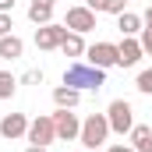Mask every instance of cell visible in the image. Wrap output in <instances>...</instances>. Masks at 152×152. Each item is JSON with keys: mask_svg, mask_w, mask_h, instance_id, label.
<instances>
[{"mask_svg": "<svg viewBox=\"0 0 152 152\" xmlns=\"http://www.w3.org/2000/svg\"><path fill=\"white\" fill-rule=\"evenodd\" d=\"M64 85H71V88H78V92H99V88L106 85V71L75 60V64L64 71Z\"/></svg>", "mask_w": 152, "mask_h": 152, "instance_id": "cell-1", "label": "cell"}, {"mask_svg": "<svg viewBox=\"0 0 152 152\" xmlns=\"http://www.w3.org/2000/svg\"><path fill=\"white\" fill-rule=\"evenodd\" d=\"M110 134H113V131H110L106 113H88L85 120H81V134H78V142H81L85 149H99Z\"/></svg>", "mask_w": 152, "mask_h": 152, "instance_id": "cell-2", "label": "cell"}, {"mask_svg": "<svg viewBox=\"0 0 152 152\" xmlns=\"http://www.w3.org/2000/svg\"><path fill=\"white\" fill-rule=\"evenodd\" d=\"M106 120H110V131H113V134H131V127H134V110H131V103H127V99H113L110 110H106Z\"/></svg>", "mask_w": 152, "mask_h": 152, "instance_id": "cell-3", "label": "cell"}, {"mask_svg": "<svg viewBox=\"0 0 152 152\" xmlns=\"http://www.w3.org/2000/svg\"><path fill=\"white\" fill-rule=\"evenodd\" d=\"M32 145H50V142H57V127H53V113H39L36 120H28V134H25Z\"/></svg>", "mask_w": 152, "mask_h": 152, "instance_id": "cell-4", "label": "cell"}, {"mask_svg": "<svg viewBox=\"0 0 152 152\" xmlns=\"http://www.w3.org/2000/svg\"><path fill=\"white\" fill-rule=\"evenodd\" d=\"M53 127H57V142H78V134H81V120H78L75 110H60L57 106Z\"/></svg>", "mask_w": 152, "mask_h": 152, "instance_id": "cell-5", "label": "cell"}, {"mask_svg": "<svg viewBox=\"0 0 152 152\" xmlns=\"http://www.w3.org/2000/svg\"><path fill=\"white\" fill-rule=\"evenodd\" d=\"M85 64L103 67V71L117 67V42H92V46L85 50Z\"/></svg>", "mask_w": 152, "mask_h": 152, "instance_id": "cell-6", "label": "cell"}, {"mask_svg": "<svg viewBox=\"0 0 152 152\" xmlns=\"http://www.w3.org/2000/svg\"><path fill=\"white\" fill-rule=\"evenodd\" d=\"M64 25H67V32H92L96 28V11L92 7H67V18H64Z\"/></svg>", "mask_w": 152, "mask_h": 152, "instance_id": "cell-7", "label": "cell"}, {"mask_svg": "<svg viewBox=\"0 0 152 152\" xmlns=\"http://www.w3.org/2000/svg\"><path fill=\"white\" fill-rule=\"evenodd\" d=\"M64 36H67V25H57V21L39 25V28H36V46H39V50H60Z\"/></svg>", "mask_w": 152, "mask_h": 152, "instance_id": "cell-8", "label": "cell"}, {"mask_svg": "<svg viewBox=\"0 0 152 152\" xmlns=\"http://www.w3.org/2000/svg\"><path fill=\"white\" fill-rule=\"evenodd\" d=\"M0 134H4L7 142L25 138V134H28V117L25 113H4L0 117Z\"/></svg>", "mask_w": 152, "mask_h": 152, "instance_id": "cell-9", "label": "cell"}, {"mask_svg": "<svg viewBox=\"0 0 152 152\" xmlns=\"http://www.w3.org/2000/svg\"><path fill=\"white\" fill-rule=\"evenodd\" d=\"M145 57V50H142V42L134 36H124V42L117 46V67H134L138 60Z\"/></svg>", "mask_w": 152, "mask_h": 152, "instance_id": "cell-10", "label": "cell"}, {"mask_svg": "<svg viewBox=\"0 0 152 152\" xmlns=\"http://www.w3.org/2000/svg\"><path fill=\"white\" fill-rule=\"evenodd\" d=\"M53 103H57L60 110H75L78 103H81V92L71 88V85H57V88H53Z\"/></svg>", "mask_w": 152, "mask_h": 152, "instance_id": "cell-11", "label": "cell"}, {"mask_svg": "<svg viewBox=\"0 0 152 152\" xmlns=\"http://www.w3.org/2000/svg\"><path fill=\"white\" fill-rule=\"evenodd\" d=\"M21 53H25V42L14 36V32H11V36H0V57H4V60H18Z\"/></svg>", "mask_w": 152, "mask_h": 152, "instance_id": "cell-12", "label": "cell"}, {"mask_svg": "<svg viewBox=\"0 0 152 152\" xmlns=\"http://www.w3.org/2000/svg\"><path fill=\"white\" fill-rule=\"evenodd\" d=\"M60 50H64V57H85V50H88V46H85V39H81V32H67V36H64V42H60Z\"/></svg>", "mask_w": 152, "mask_h": 152, "instance_id": "cell-13", "label": "cell"}, {"mask_svg": "<svg viewBox=\"0 0 152 152\" xmlns=\"http://www.w3.org/2000/svg\"><path fill=\"white\" fill-rule=\"evenodd\" d=\"M85 7H92L96 14H124L127 0H85Z\"/></svg>", "mask_w": 152, "mask_h": 152, "instance_id": "cell-14", "label": "cell"}, {"mask_svg": "<svg viewBox=\"0 0 152 152\" xmlns=\"http://www.w3.org/2000/svg\"><path fill=\"white\" fill-rule=\"evenodd\" d=\"M117 28L124 36H142V18L131 14V11H124V14H117Z\"/></svg>", "mask_w": 152, "mask_h": 152, "instance_id": "cell-15", "label": "cell"}, {"mask_svg": "<svg viewBox=\"0 0 152 152\" xmlns=\"http://www.w3.org/2000/svg\"><path fill=\"white\" fill-rule=\"evenodd\" d=\"M28 21L32 25H50L53 21V7L50 4H28Z\"/></svg>", "mask_w": 152, "mask_h": 152, "instance_id": "cell-16", "label": "cell"}, {"mask_svg": "<svg viewBox=\"0 0 152 152\" xmlns=\"http://www.w3.org/2000/svg\"><path fill=\"white\" fill-rule=\"evenodd\" d=\"M14 88H18V78L11 75V71H0V99H11Z\"/></svg>", "mask_w": 152, "mask_h": 152, "instance_id": "cell-17", "label": "cell"}, {"mask_svg": "<svg viewBox=\"0 0 152 152\" xmlns=\"http://www.w3.org/2000/svg\"><path fill=\"white\" fill-rule=\"evenodd\" d=\"M134 88H138L142 96H152V67H145V71L138 75V81H134Z\"/></svg>", "mask_w": 152, "mask_h": 152, "instance_id": "cell-18", "label": "cell"}, {"mask_svg": "<svg viewBox=\"0 0 152 152\" xmlns=\"http://www.w3.org/2000/svg\"><path fill=\"white\" fill-rule=\"evenodd\" d=\"M145 138H152V127L149 124H134V127H131V145H138V142H145Z\"/></svg>", "mask_w": 152, "mask_h": 152, "instance_id": "cell-19", "label": "cell"}, {"mask_svg": "<svg viewBox=\"0 0 152 152\" xmlns=\"http://www.w3.org/2000/svg\"><path fill=\"white\" fill-rule=\"evenodd\" d=\"M138 42H142L145 57H152V21H145V28H142V36H138Z\"/></svg>", "mask_w": 152, "mask_h": 152, "instance_id": "cell-20", "label": "cell"}, {"mask_svg": "<svg viewBox=\"0 0 152 152\" xmlns=\"http://www.w3.org/2000/svg\"><path fill=\"white\" fill-rule=\"evenodd\" d=\"M21 81H25V85H42V71H36V67H32V71H25V78H21Z\"/></svg>", "mask_w": 152, "mask_h": 152, "instance_id": "cell-21", "label": "cell"}, {"mask_svg": "<svg viewBox=\"0 0 152 152\" xmlns=\"http://www.w3.org/2000/svg\"><path fill=\"white\" fill-rule=\"evenodd\" d=\"M11 28H14L11 14H0V36H11Z\"/></svg>", "mask_w": 152, "mask_h": 152, "instance_id": "cell-22", "label": "cell"}, {"mask_svg": "<svg viewBox=\"0 0 152 152\" xmlns=\"http://www.w3.org/2000/svg\"><path fill=\"white\" fill-rule=\"evenodd\" d=\"M106 152H138V149H134V145H124V142H117V145H110Z\"/></svg>", "mask_w": 152, "mask_h": 152, "instance_id": "cell-23", "label": "cell"}, {"mask_svg": "<svg viewBox=\"0 0 152 152\" xmlns=\"http://www.w3.org/2000/svg\"><path fill=\"white\" fill-rule=\"evenodd\" d=\"M14 11V0H0V14H11Z\"/></svg>", "mask_w": 152, "mask_h": 152, "instance_id": "cell-24", "label": "cell"}, {"mask_svg": "<svg viewBox=\"0 0 152 152\" xmlns=\"http://www.w3.org/2000/svg\"><path fill=\"white\" fill-rule=\"evenodd\" d=\"M134 149H138V152H152V138H145V142H138Z\"/></svg>", "mask_w": 152, "mask_h": 152, "instance_id": "cell-25", "label": "cell"}, {"mask_svg": "<svg viewBox=\"0 0 152 152\" xmlns=\"http://www.w3.org/2000/svg\"><path fill=\"white\" fill-rule=\"evenodd\" d=\"M25 152H46V149H42V145H28Z\"/></svg>", "mask_w": 152, "mask_h": 152, "instance_id": "cell-26", "label": "cell"}, {"mask_svg": "<svg viewBox=\"0 0 152 152\" xmlns=\"http://www.w3.org/2000/svg\"><path fill=\"white\" fill-rule=\"evenodd\" d=\"M32 4H50V7H53V4H57V0H32Z\"/></svg>", "mask_w": 152, "mask_h": 152, "instance_id": "cell-27", "label": "cell"}, {"mask_svg": "<svg viewBox=\"0 0 152 152\" xmlns=\"http://www.w3.org/2000/svg\"><path fill=\"white\" fill-rule=\"evenodd\" d=\"M145 21H152V4H149V11H145Z\"/></svg>", "mask_w": 152, "mask_h": 152, "instance_id": "cell-28", "label": "cell"}, {"mask_svg": "<svg viewBox=\"0 0 152 152\" xmlns=\"http://www.w3.org/2000/svg\"><path fill=\"white\" fill-rule=\"evenodd\" d=\"M88 152H99V149H88Z\"/></svg>", "mask_w": 152, "mask_h": 152, "instance_id": "cell-29", "label": "cell"}]
</instances>
